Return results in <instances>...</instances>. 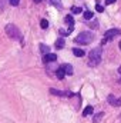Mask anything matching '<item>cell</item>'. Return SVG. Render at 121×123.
<instances>
[{"instance_id":"2e32d148","label":"cell","mask_w":121,"mask_h":123,"mask_svg":"<svg viewBox=\"0 0 121 123\" xmlns=\"http://www.w3.org/2000/svg\"><path fill=\"white\" fill-rule=\"evenodd\" d=\"M40 26H41L43 29H47V27H49V22H47L46 19H41V22H40Z\"/></svg>"},{"instance_id":"5bb4252c","label":"cell","mask_w":121,"mask_h":123,"mask_svg":"<svg viewBox=\"0 0 121 123\" xmlns=\"http://www.w3.org/2000/svg\"><path fill=\"white\" fill-rule=\"evenodd\" d=\"M93 16H94V14H93V12H90V10H86V12H84V19H86V20L93 19Z\"/></svg>"},{"instance_id":"52a82bcc","label":"cell","mask_w":121,"mask_h":123,"mask_svg":"<svg viewBox=\"0 0 121 123\" xmlns=\"http://www.w3.org/2000/svg\"><path fill=\"white\" fill-rule=\"evenodd\" d=\"M73 53H74V56H77V57H83V56L86 55V52H84V50L77 49V47H74V49H73Z\"/></svg>"},{"instance_id":"30bf717a","label":"cell","mask_w":121,"mask_h":123,"mask_svg":"<svg viewBox=\"0 0 121 123\" xmlns=\"http://www.w3.org/2000/svg\"><path fill=\"white\" fill-rule=\"evenodd\" d=\"M64 44H66V42H64V39H57L56 40V49H63L64 47Z\"/></svg>"},{"instance_id":"8992f818","label":"cell","mask_w":121,"mask_h":123,"mask_svg":"<svg viewBox=\"0 0 121 123\" xmlns=\"http://www.w3.org/2000/svg\"><path fill=\"white\" fill-rule=\"evenodd\" d=\"M56 73H57V79H60V80H63V79H64V76H66V72H64V67H63V66L57 69V72H56Z\"/></svg>"},{"instance_id":"cb8c5ba5","label":"cell","mask_w":121,"mask_h":123,"mask_svg":"<svg viewBox=\"0 0 121 123\" xmlns=\"http://www.w3.org/2000/svg\"><path fill=\"white\" fill-rule=\"evenodd\" d=\"M118 74H120V82H121V67H118Z\"/></svg>"},{"instance_id":"8fae6325","label":"cell","mask_w":121,"mask_h":123,"mask_svg":"<svg viewBox=\"0 0 121 123\" xmlns=\"http://www.w3.org/2000/svg\"><path fill=\"white\" fill-rule=\"evenodd\" d=\"M93 113V106H87L84 110H83V116H88Z\"/></svg>"},{"instance_id":"6da1fadb","label":"cell","mask_w":121,"mask_h":123,"mask_svg":"<svg viewBox=\"0 0 121 123\" xmlns=\"http://www.w3.org/2000/svg\"><path fill=\"white\" fill-rule=\"evenodd\" d=\"M4 30H6V34H7L10 39L19 40V42L23 44V34H22V31L17 29V26H14V25H6Z\"/></svg>"},{"instance_id":"e0dca14e","label":"cell","mask_w":121,"mask_h":123,"mask_svg":"<svg viewBox=\"0 0 121 123\" xmlns=\"http://www.w3.org/2000/svg\"><path fill=\"white\" fill-rule=\"evenodd\" d=\"M71 13H73V14H78V13H81V7H71Z\"/></svg>"},{"instance_id":"5b68a950","label":"cell","mask_w":121,"mask_h":123,"mask_svg":"<svg viewBox=\"0 0 121 123\" xmlns=\"http://www.w3.org/2000/svg\"><path fill=\"white\" fill-rule=\"evenodd\" d=\"M56 60H57V56L54 53H47V55L43 56V62L44 63H51V62H56Z\"/></svg>"},{"instance_id":"ac0fdd59","label":"cell","mask_w":121,"mask_h":123,"mask_svg":"<svg viewBox=\"0 0 121 123\" xmlns=\"http://www.w3.org/2000/svg\"><path fill=\"white\" fill-rule=\"evenodd\" d=\"M50 1H51V3H53V4H54L56 7H59V9H61V3L59 1V0H50Z\"/></svg>"},{"instance_id":"9c48e42d","label":"cell","mask_w":121,"mask_h":123,"mask_svg":"<svg viewBox=\"0 0 121 123\" xmlns=\"http://www.w3.org/2000/svg\"><path fill=\"white\" fill-rule=\"evenodd\" d=\"M63 67H64L66 74H68V76L73 74V66H71V64H63Z\"/></svg>"},{"instance_id":"277c9868","label":"cell","mask_w":121,"mask_h":123,"mask_svg":"<svg viewBox=\"0 0 121 123\" xmlns=\"http://www.w3.org/2000/svg\"><path fill=\"white\" fill-rule=\"evenodd\" d=\"M120 33H121V31L118 30V29H111V30L105 31V34H104V42H103V43H105L107 40H113V39H114V37H117Z\"/></svg>"},{"instance_id":"4fadbf2b","label":"cell","mask_w":121,"mask_h":123,"mask_svg":"<svg viewBox=\"0 0 121 123\" xmlns=\"http://www.w3.org/2000/svg\"><path fill=\"white\" fill-rule=\"evenodd\" d=\"M40 50H41V53H43V55H47V53H50V49H49L46 44H40Z\"/></svg>"},{"instance_id":"7a4b0ae2","label":"cell","mask_w":121,"mask_h":123,"mask_svg":"<svg viewBox=\"0 0 121 123\" xmlns=\"http://www.w3.org/2000/svg\"><path fill=\"white\" fill-rule=\"evenodd\" d=\"M101 63V49L97 47V49H93L90 53H88V64L91 67H95Z\"/></svg>"},{"instance_id":"3957f363","label":"cell","mask_w":121,"mask_h":123,"mask_svg":"<svg viewBox=\"0 0 121 123\" xmlns=\"http://www.w3.org/2000/svg\"><path fill=\"white\" fill-rule=\"evenodd\" d=\"M93 39H94L93 33H90V31H81V33L74 39V42L78 43V44H88V43L93 42Z\"/></svg>"},{"instance_id":"9a60e30c","label":"cell","mask_w":121,"mask_h":123,"mask_svg":"<svg viewBox=\"0 0 121 123\" xmlns=\"http://www.w3.org/2000/svg\"><path fill=\"white\" fill-rule=\"evenodd\" d=\"M103 116H104V113H103V112H100V113H98V115L94 117L93 123H100V122H101V117H103Z\"/></svg>"},{"instance_id":"484cf974","label":"cell","mask_w":121,"mask_h":123,"mask_svg":"<svg viewBox=\"0 0 121 123\" xmlns=\"http://www.w3.org/2000/svg\"><path fill=\"white\" fill-rule=\"evenodd\" d=\"M120 49H121V42H120Z\"/></svg>"},{"instance_id":"7402d4cb","label":"cell","mask_w":121,"mask_h":123,"mask_svg":"<svg viewBox=\"0 0 121 123\" xmlns=\"http://www.w3.org/2000/svg\"><path fill=\"white\" fill-rule=\"evenodd\" d=\"M4 9V0H0V10Z\"/></svg>"},{"instance_id":"603a6c76","label":"cell","mask_w":121,"mask_h":123,"mask_svg":"<svg viewBox=\"0 0 121 123\" xmlns=\"http://www.w3.org/2000/svg\"><path fill=\"white\" fill-rule=\"evenodd\" d=\"M116 3V0H105V4H113Z\"/></svg>"},{"instance_id":"4316f807","label":"cell","mask_w":121,"mask_h":123,"mask_svg":"<svg viewBox=\"0 0 121 123\" xmlns=\"http://www.w3.org/2000/svg\"><path fill=\"white\" fill-rule=\"evenodd\" d=\"M120 119H121V116H120Z\"/></svg>"},{"instance_id":"d6986e66","label":"cell","mask_w":121,"mask_h":123,"mask_svg":"<svg viewBox=\"0 0 121 123\" xmlns=\"http://www.w3.org/2000/svg\"><path fill=\"white\" fill-rule=\"evenodd\" d=\"M7 1H9L11 6H17V4L20 3V0H7Z\"/></svg>"},{"instance_id":"44dd1931","label":"cell","mask_w":121,"mask_h":123,"mask_svg":"<svg viewBox=\"0 0 121 123\" xmlns=\"http://www.w3.org/2000/svg\"><path fill=\"white\" fill-rule=\"evenodd\" d=\"M97 12H100V13H101V12H104V7H103V6H100V4H97Z\"/></svg>"},{"instance_id":"7c38bea8","label":"cell","mask_w":121,"mask_h":123,"mask_svg":"<svg viewBox=\"0 0 121 123\" xmlns=\"http://www.w3.org/2000/svg\"><path fill=\"white\" fill-rule=\"evenodd\" d=\"M66 23L70 26V25H74V19H73V16L71 14H67L66 16Z\"/></svg>"},{"instance_id":"ba28073f","label":"cell","mask_w":121,"mask_h":123,"mask_svg":"<svg viewBox=\"0 0 121 123\" xmlns=\"http://www.w3.org/2000/svg\"><path fill=\"white\" fill-rule=\"evenodd\" d=\"M50 93H51V94H57V96H64V94H67V96H73L71 93H67V92H60V90H56V89H50Z\"/></svg>"},{"instance_id":"ffe728a7","label":"cell","mask_w":121,"mask_h":123,"mask_svg":"<svg viewBox=\"0 0 121 123\" xmlns=\"http://www.w3.org/2000/svg\"><path fill=\"white\" fill-rule=\"evenodd\" d=\"M114 106H121V97H120V99H116V102H114Z\"/></svg>"},{"instance_id":"d4e9b609","label":"cell","mask_w":121,"mask_h":123,"mask_svg":"<svg viewBox=\"0 0 121 123\" xmlns=\"http://www.w3.org/2000/svg\"><path fill=\"white\" fill-rule=\"evenodd\" d=\"M34 3H40V1H43V0H33Z\"/></svg>"}]
</instances>
